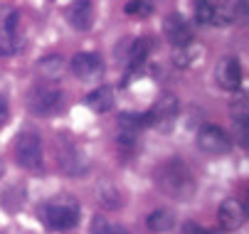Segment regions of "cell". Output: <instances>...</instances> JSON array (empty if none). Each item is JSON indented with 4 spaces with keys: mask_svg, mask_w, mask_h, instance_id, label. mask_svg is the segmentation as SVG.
I'll return each mask as SVG.
<instances>
[{
    "mask_svg": "<svg viewBox=\"0 0 249 234\" xmlns=\"http://www.w3.org/2000/svg\"><path fill=\"white\" fill-rule=\"evenodd\" d=\"M40 219L50 229H72L79 222V202L72 195H54L40 207Z\"/></svg>",
    "mask_w": 249,
    "mask_h": 234,
    "instance_id": "obj_1",
    "label": "cell"
},
{
    "mask_svg": "<svg viewBox=\"0 0 249 234\" xmlns=\"http://www.w3.org/2000/svg\"><path fill=\"white\" fill-rule=\"evenodd\" d=\"M158 185L165 195L170 197H178V200H185L193 195L195 190V180H193V173L185 163L180 160H168L165 165H160L158 170Z\"/></svg>",
    "mask_w": 249,
    "mask_h": 234,
    "instance_id": "obj_2",
    "label": "cell"
},
{
    "mask_svg": "<svg viewBox=\"0 0 249 234\" xmlns=\"http://www.w3.org/2000/svg\"><path fill=\"white\" fill-rule=\"evenodd\" d=\"M27 109L37 116H57L64 109V94L54 82H37L27 91Z\"/></svg>",
    "mask_w": 249,
    "mask_h": 234,
    "instance_id": "obj_3",
    "label": "cell"
},
{
    "mask_svg": "<svg viewBox=\"0 0 249 234\" xmlns=\"http://www.w3.org/2000/svg\"><path fill=\"white\" fill-rule=\"evenodd\" d=\"M15 155H18V163L27 170H37L42 165V141L37 133H20L18 141H15Z\"/></svg>",
    "mask_w": 249,
    "mask_h": 234,
    "instance_id": "obj_4",
    "label": "cell"
},
{
    "mask_svg": "<svg viewBox=\"0 0 249 234\" xmlns=\"http://www.w3.org/2000/svg\"><path fill=\"white\" fill-rule=\"evenodd\" d=\"M178 99L173 94H160V99L151 106V111H146V123L158 128V131H170L175 118H178Z\"/></svg>",
    "mask_w": 249,
    "mask_h": 234,
    "instance_id": "obj_5",
    "label": "cell"
},
{
    "mask_svg": "<svg viewBox=\"0 0 249 234\" xmlns=\"http://www.w3.org/2000/svg\"><path fill=\"white\" fill-rule=\"evenodd\" d=\"M197 146L207 155H225V153L232 150V141L225 133V128L212 126V123H207L197 131Z\"/></svg>",
    "mask_w": 249,
    "mask_h": 234,
    "instance_id": "obj_6",
    "label": "cell"
},
{
    "mask_svg": "<svg viewBox=\"0 0 249 234\" xmlns=\"http://www.w3.org/2000/svg\"><path fill=\"white\" fill-rule=\"evenodd\" d=\"M163 32L173 47H188L193 42V25L180 13H170L163 20Z\"/></svg>",
    "mask_w": 249,
    "mask_h": 234,
    "instance_id": "obj_7",
    "label": "cell"
},
{
    "mask_svg": "<svg viewBox=\"0 0 249 234\" xmlns=\"http://www.w3.org/2000/svg\"><path fill=\"white\" fill-rule=\"evenodd\" d=\"M72 72L82 82H94L104 74V59L96 52H79L72 59Z\"/></svg>",
    "mask_w": 249,
    "mask_h": 234,
    "instance_id": "obj_8",
    "label": "cell"
},
{
    "mask_svg": "<svg viewBox=\"0 0 249 234\" xmlns=\"http://www.w3.org/2000/svg\"><path fill=\"white\" fill-rule=\"evenodd\" d=\"M215 77H217V84H220L225 91H237V89L242 86V79H244V72H242L239 59H234V57L220 59L217 69H215Z\"/></svg>",
    "mask_w": 249,
    "mask_h": 234,
    "instance_id": "obj_9",
    "label": "cell"
},
{
    "mask_svg": "<svg viewBox=\"0 0 249 234\" xmlns=\"http://www.w3.org/2000/svg\"><path fill=\"white\" fill-rule=\"evenodd\" d=\"M217 219H220L222 229H227V232H234V229L244 227V222H247L244 202H239V200H234V197H227L217 210Z\"/></svg>",
    "mask_w": 249,
    "mask_h": 234,
    "instance_id": "obj_10",
    "label": "cell"
},
{
    "mask_svg": "<svg viewBox=\"0 0 249 234\" xmlns=\"http://www.w3.org/2000/svg\"><path fill=\"white\" fill-rule=\"evenodd\" d=\"M148 126L146 123V114H131V111H124L119 116V143L126 146V148H133L136 146V138L141 128Z\"/></svg>",
    "mask_w": 249,
    "mask_h": 234,
    "instance_id": "obj_11",
    "label": "cell"
},
{
    "mask_svg": "<svg viewBox=\"0 0 249 234\" xmlns=\"http://www.w3.org/2000/svg\"><path fill=\"white\" fill-rule=\"evenodd\" d=\"M64 17L74 30L84 32L94 25V3L91 0H74V3H69V8L64 10Z\"/></svg>",
    "mask_w": 249,
    "mask_h": 234,
    "instance_id": "obj_12",
    "label": "cell"
},
{
    "mask_svg": "<svg viewBox=\"0 0 249 234\" xmlns=\"http://www.w3.org/2000/svg\"><path fill=\"white\" fill-rule=\"evenodd\" d=\"M59 165H62L64 173L79 175V173L87 170V158H84V153L77 150L74 146H67V148H62V153H59Z\"/></svg>",
    "mask_w": 249,
    "mask_h": 234,
    "instance_id": "obj_13",
    "label": "cell"
},
{
    "mask_svg": "<svg viewBox=\"0 0 249 234\" xmlns=\"http://www.w3.org/2000/svg\"><path fill=\"white\" fill-rule=\"evenodd\" d=\"M114 101H116V96H114V89H111V86H99V89H94V91L84 99V104H87L91 111H96V114L109 111V109L114 106Z\"/></svg>",
    "mask_w": 249,
    "mask_h": 234,
    "instance_id": "obj_14",
    "label": "cell"
},
{
    "mask_svg": "<svg viewBox=\"0 0 249 234\" xmlns=\"http://www.w3.org/2000/svg\"><path fill=\"white\" fill-rule=\"evenodd\" d=\"M25 47L22 30H8L0 32V54H18Z\"/></svg>",
    "mask_w": 249,
    "mask_h": 234,
    "instance_id": "obj_15",
    "label": "cell"
},
{
    "mask_svg": "<svg viewBox=\"0 0 249 234\" xmlns=\"http://www.w3.org/2000/svg\"><path fill=\"white\" fill-rule=\"evenodd\" d=\"M37 67H40L42 77H47V82H54V79H59V77L64 74V59H62L59 54H50V57H45Z\"/></svg>",
    "mask_w": 249,
    "mask_h": 234,
    "instance_id": "obj_16",
    "label": "cell"
},
{
    "mask_svg": "<svg viewBox=\"0 0 249 234\" xmlns=\"http://www.w3.org/2000/svg\"><path fill=\"white\" fill-rule=\"evenodd\" d=\"M173 224H175V219L168 210H156V212L148 215V229L151 232H168V229H173Z\"/></svg>",
    "mask_w": 249,
    "mask_h": 234,
    "instance_id": "obj_17",
    "label": "cell"
},
{
    "mask_svg": "<svg viewBox=\"0 0 249 234\" xmlns=\"http://www.w3.org/2000/svg\"><path fill=\"white\" fill-rule=\"evenodd\" d=\"M91 234H128L126 227L116 224V222H109L104 215H96L91 219Z\"/></svg>",
    "mask_w": 249,
    "mask_h": 234,
    "instance_id": "obj_18",
    "label": "cell"
},
{
    "mask_svg": "<svg viewBox=\"0 0 249 234\" xmlns=\"http://www.w3.org/2000/svg\"><path fill=\"white\" fill-rule=\"evenodd\" d=\"M193 10H195V20L200 25H212V17H215V0H195Z\"/></svg>",
    "mask_w": 249,
    "mask_h": 234,
    "instance_id": "obj_19",
    "label": "cell"
},
{
    "mask_svg": "<svg viewBox=\"0 0 249 234\" xmlns=\"http://www.w3.org/2000/svg\"><path fill=\"white\" fill-rule=\"evenodd\" d=\"M126 15H133V17H148L153 15V0H131V3H126Z\"/></svg>",
    "mask_w": 249,
    "mask_h": 234,
    "instance_id": "obj_20",
    "label": "cell"
},
{
    "mask_svg": "<svg viewBox=\"0 0 249 234\" xmlns=\"http://www.w3.org/2000/svg\"><path fill=\"white\" fill-rule=\"evenodd\" d=\"M247 99H237V101L232 104V118L237 121V126H247Z\"/></svg>",
    "mask_w": 249,
    "mask_h": 234,
    "instance_id": "obj_21",
    "label": "cell"
},
{
    "mask_svg": "<svg viewBox=\"0 0 249 234\" xmlns=\"http://www.w3.org/2000/svg\"><path fill=\"white\" fill-rule=\"evenodd\" d=\"M99 200H101V202L106 205V207H119L121 205V195L114 190V187H106V190H99Z\"/></svg>",
    "mask_w": 249,
    "mask_h": 234,
    "instance_id": "obj_22",
    "label": "cell"
},
{
    "mask_svg": "<svg viewBox=\"0 0 249 234\" xmlns=\"http://www.w3.org/2000/svg\"><path fill=\"white\" fill-rule=\"evenodd\" d=\"M183 234H222V232H217V229H205V227H200V224H195V222H185V224H183Z\"/></svg>",
    "mask_w": 249,
    "mask_h": 234,
    "instance_id": "obj_23",
    "label": "cell"
},
{
    "mask_svg": "<svg viewBox=\"0 0 249 234\" xmlns=\"http://www.w3.org/2000/svg\"><path fill=\"white\" fill-rule=\"evenodd\" d=\"M8 121V101H5V96L0 94V123H5Z\"/></svg>",
    "mask_w": 249,
    "mask_h": 234,
    "instance_id": "obj_24",
    "label": "cell"
},
{
    "mask_svg": "<svg viewBox=\"0 0 249 234\" xmlns=\"http://www.w3.org/2000/svg\"><path fill=\"white\" fill-rule=\"evenodd\" d=\"M3 175H5V163L0 160V178H3Z\"/></svg>",
    "mask_w": 249,
    "mask_h": 234,
    "instance_id": "obj_25",
    "label": "cell"
}]
</instances>
